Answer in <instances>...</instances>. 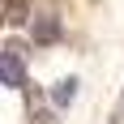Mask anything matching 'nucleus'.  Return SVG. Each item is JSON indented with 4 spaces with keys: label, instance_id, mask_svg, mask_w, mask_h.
I'll use <instances>...</instances> for the list:
<instances>
[{
    "label": "nucleus",
    "instance_id": "f257e3e1",
    "mask_svg": "<svg viewBox=\"0 0 124 124\" xmlns=\"http://www.w3.org/2000/svg\"><path fill=\"white\" fill-rule=\"evenodd\" d=\"M4 86H13V90H22L26 86V51H22V43H4Z\"/></svg>",
    "mask_w": 124,
    "mask_h": 124
},
{
    "label": "nucleus",
    "instance_id": "f03ea898",
    "mask_svg": "<svg viewBox=\"0 0 124 124\" xmlns=\"http://www.w3.org/2000/svg\"><path fill=\"white\" fill-rule=\"evenodd\" d=\"M30 34H34V43H39V47L56 43V39H60V17H56V13H39V17H34V26H30Z\"/></svg>",
    "mask_w": 124,
    "mask_h": 124
},
{
    "label": "nucleus",
    "instance_id": "7ed1b4c3",
    "mask_svg": "<svg viewBox=\"0 0 124 124\" xmlns=\"http://www.w3.org/2000/svg\"><path fill=\"white\" fill-rule=\"evenodd\" d=\"M73 99H77V77H64V81L51 86V103H56V107H69Z\"/></svg>",
    "mask_w": 124,
    "mask_h": 124
},
{
    "label": "nucleus",
    "instance_id": "20e7f679",
    "mask_svg": "<svg viewBox=\"0 0 124 124\" xmlns=\"http://www.w3.org/2000/svg\"><path fill=\"white\" fill-rule=\"evenodd\" d=\"M26 17H30V9H26V0H9V26H22Z\"/></svg>",
    "mask_w": 124,
    "mask_h": 124
},
{
    "label": "nucleus",
    "instance_id": "39448f33",
    "mask_svg": "<svg viewBox=\"0 0 124 124\" xmlns=\"http://www.w3.org/2000/svg\"><path fill=\"white\" fill-rule=\"evenodd\" d=\"M30 124H56V116L51 111H30Z\"/></svg>",
    "mask_w": 124,
    "mask_h": 124
}]
</instances>
